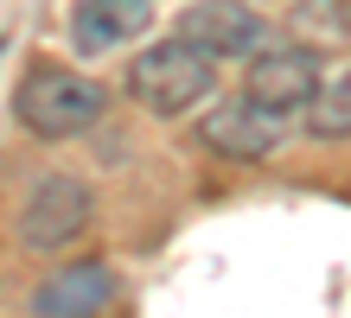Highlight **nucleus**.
Instances as JSON below:
<instances>
[{
    "instance_id": "39448f33",
    "label": "nucleus",
    "mask_w": 351,
    "mask_h": 318,
    "mask_svg": "<svg viewBox=\"0 0 351 318\" xmlns=\"http://www.w3.org/2000/svg\"><path fill=\"white\" fill-rule=\"evenodd\" d=\"M281 115H268V109H256L250 96H230V102H217L211 115L198 121V140L211 146L217 159H237V165H256V159H268L281 146Z\"/></svg>"
},
{
    "instance_id": "0eeeda50",
    "label": "nucleus",
    "mask_w": 351,
    "mask_h": 318,
    "mask_svg": "<svg viewBox=\"0 0 351 318\" xmlns=\"http://www.w3.org/2000/svg\"><path fill=\"white\" fill-rule=\"evenodd\" d=\"M154 7L160 0H77L71 7V45L84 57H102V51H115V45L147 32Z\"/></svg>"
},
{
    "instance_id": "423d86ee",
    "label": "nucleus",
    "mask_w": 351,
    "mask_h": 318,
    "mask_svg": "<svg viewBox=\"0 0 351 318\" xmlns=\"http://www.w3.org/2000/svg\"><path fill=\"white\" fill-rule=\"evenodd\" d=\"M179 38H192L211 57H250L262 45V13L250 0H192L179 13Z\"/></svg>"
},
{
    "instance_id": "20e7f679",
    "label": "nucleus",
    "mask_w": 351,
    "mask_h": 318,
    "mask_svg": "<svg viewBox=\"0 0 351 318\" xmlns=\"http://www.w3.org/2000/svg\"><path fill=\"white\" fill-rule=\"evenodd\" d=\"M326 83L319 70V51H306V45H281V51H262L250 57V77H243V96L256 102V109L268 115H300L306 102H313V90Z\"/></svg>"
},
{
    "instance_id": "f257e3e1",
    "label": "nucleus",
    "mask_w": 351,
    "mask_h": 318,
    "mask_svg": "<svg viewBox=\"0 0 351 318\" xmlns=\"http://www.w3.org/2000/svg\"><path fill=\"white\" fill-rule=\"evenodd\" d=\"M13 115L38 140H77L109 115V83L71 70V64H32L13 83Z\"/></svg>"
},
{
    "instance_id": "1a4fd4ad",
    "label": "nucleus",
    "mask_w": 351,
    "mask_h": 318,
    "mask_svg": "<svg viewBox=\"0 0 351 318\" xmlns=\"http://www.w3.org/2000/svg\"><path fill=\"white\" fill-rule=\"evenodd\" d=\"M287 26L306 51H351V0H294Z\"/></svg>"
},
{
    "instance_id": "9d476101",
    "label": "nucleus",
    "mask_w": 351,
    "mask_h": 318,
    "mask_svg": "<svg viewBox=\"0 0 351 318\" xmlns=\"http://www.w3.org/2000/svg\"><path fill=\"white\" fill-rule=\"evenodd\" d=\"M300 115H306V134L313 140H351V70L332 77V83H319Z\"/></svg>"
},
{
    "instance_id": "6e6552de",
    "label": "nucleus",
    "mask_w": 351,
    "mask_h": 318,
    "mask_svg": "<svg viewBox=\"0 0 351 318\" xmlns=\"http://www.w3.org/2000/svg\"><path fill=\"white\" fill-rule=\"evenodd\" d=\"M109 300H115V274L96 254V261H64V267H58L51 280L32 293V312H45V318H90Z\"/></svg>"
},
{
    "instance_id": "f03ea898",
    "label": "nucleus",
    "mask_w": 351,
    "mask_h": 318,
    "mask_svg": "<svg viewBox=\"0 0 351 318\" xmlns=\"http://www.w3.org/2000/svg\"><path fill=\"white\" fill-rule=\"evenodd\" d=\"M211 90H217V57L198 51L192 38H179V32L173 38H154V45L128 64V96L147 115H160V121L192 115Z\"/></svg>"
},
{
    "instance_id": "9b49d317",
    "label": "nucleus",
    "mask_w": 351,
    "mask_h": 318,
    "mask_svg": "<svg viewBox=\"0 0 351 318\" xmlns=\"http://www.w3.org/2000/svg\"><path fill=\"white\" fill-rule=\"evenodd\" d=\"M256 7H262V0H256Z\"/></svg>"
},
{
    "instance_id": "7ed1b4c3",
    "label": "nucleus",
    "mask_w": 351,
    "mask_h": 318,
    "mask_svg": "<svg viewBox=\"0 0 351 318\" xmlns=\"http://www.w3.org/2000/svg\"><path fill=\"white\" fill-rule=\"evenodd\" d=\"M96 223V198H90V185L84 178H71V172H51V178H38L32 185V198L26 210H19V242L38 248V254H58V248H71L84 229Z\"/></svg>"
}]
</instances>
